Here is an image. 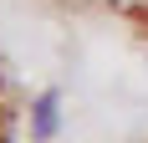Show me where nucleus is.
Instances as JSON below:
<instances>
[{
    "mask_svg": "<svg viewBox=\"0 0 148 143\" xmlns=\"http://www.w3.org/2000/svg\"><path fill=\"white\" fill-rule=\"evenodd\" d=\"M56 118H61V97L56 92H41V97L31 102V133L36 138H51L56 133Z\"/></svg>",
    "mask_w": 148,
    "mask_h": 143,
    "instance_id": "f257e3e1",
    "label": "nucleus"
}]
</instances>
